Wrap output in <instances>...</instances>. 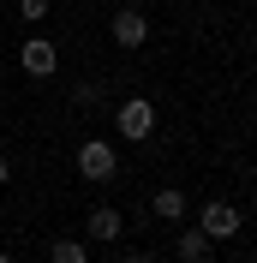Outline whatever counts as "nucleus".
Wrapping results in <instances>:
<instances>
[{
  "instance_id": "obj_1",
  "label": "nucleus",
  "mask_w": 257,
  "mask_h": 263,
  "mask_svg": "<svg viewBox=\"0 0 257 263\" xmlns=\"http://www.w3.org/2000/svg\"><path fill=\"white\" fill-rule=\"evenodd\" d=\"M114 132H120L126 144H144L150 132H156V108H150L144 96H126L120 108H114Z\"/></svg>"
},
{
  "instance_id": "obj_2",
  "label": "nucleus",
  "mask_w": 257,
  "mask_h": 263,
  "mask_svg": "<svg viewBox=\"0 0 257 263\" xmlns=\"http://www.w3.org/2000/svg\"><path fill=\"white\" fill-rule=\"evenodd\" d=\"M240 203H222V197H215V203H204V215H197V233H204L209 246H222V239H233V233H240Z\"/></svg>"
},
{
  "instance_id": "obj_3",
  "label": "nucleus",
  "mask_w": 257,
  "mask_h": 263,
  "mask_svg": "<svg viewBox=\"0 0 257 263\" xmlns=\"http://www.w3.org/2000/svg\"><path fill=\"white\" fill-rule=\"evenodd\" d=\"M78 174L84 180H114V174H120V156H114L108 138H84L78 144Z\"/></svg>"
},
{
  "instance_id": "obj_4",
  "label": "nucleus",
  "mask_w": 257,
  "mask_h": 263,
  "mask_svg": "<svg viewBox=\"0 0 257 263\" xmlns=\"http://www.w3.org/2000/svg\"><path fill=\"white\" fill-rule=\"evenodd\" d=\"M108 30H114L120 48H144V42H150V18L138 12V6H120V12L108 18Z\"/></svg>"
},
{
  "instance_id": "obj_5",
  "label": "nucleus",
  "mask_w": 257,
  "mask_h": 263,
  "mask_svg": "<svg viewBox=\"0 0 257 263\" xmlns=\"http://www.w3.org/2000/svg\"><path fill=\"white\" fill-rule=\"evenodd\" d=\"M18 66H24L30 78H54V72H60V48L42 42V36H30V42L18 48Z\"/></svg>"
},
{
  "instance_id": "obj_6",
  "label": "nucleus",
  "mask_w": 257,
  "mask_h": 263,
  "mask_svg": "<svg viewBox=\"0 0 257 263\" xmlns=\"http://www.w3.org/2000/svg\"><path fill=\"white\" fill-rule=\"evenodd\" d=\"M120 228H126V221H120V210H114V203H96V210H90V239H102V246H108V239H120Z\"/></svg>"
},
{
  "instance_id": "obj_7",
  "label": "nucleus",
  "mask_w": 257,
  "mask_h": 263,
  "mask_svg": "<svg viewBox=\"0 0 257 263\" xmlns=\"http://www.w3.org/2000/svg\"><path fill=\"white\" fill-rule=\"evenodd\" d=\"M209 251H215V246H209L204 233L186 228V233H179V246H174V257H179V263H209Z\"/></svg>"
},
{
  "instance_id": "obj_8",
  "label": "nucleus",
  "mask_w": 257,
  "mask_h": 263,
  "mask_svg": "<svg viewBox=\"0 0 257 263\" xmlns=\"http://www.w3.org/2000/svg\"><path fill=\"white\" fill-rule=\"evenodd\" d=\"M186 203H192V197L179 192V185H168V192H156V197H150V210H156L161 221H179V215H186Z\"/></svg>"
},
{
  "instance_id": "obj_9",
  "label": "nucleus",
  "mask_w": 257,
  "mask_h": 263,
  "mask_svg": "<svg viewBox=\"0 0 257 263\" xmlns=\"http://www.w3.org/2000/svg\"><path fill=\"white\" fill-rule=\"evenodd\" d=\"M48 257H54V263H90V251H84L78 239H54V246H48Z\"/></svg>"
},
{
  "instance_id": "obj_10",
  "label": "nucleus",
  "mask_w": 257,
  "mask_h": 263,
  "mask_svg": "<svg viewBox=\"0 0 257 263\" xmlns=\"http://www.w3.org/2000/svg\"><path fill=\"white\" fill-rule=\"evenodd\" d=\"M18 12H24V24H42L48 18V0H18Z\"/></svg>"
},
{
  "instance_id": "obj_11",
  "label": "nucleus",
  "mask_w": 257,
  "mask_h": 263,
  "mask_svg": "<svg viewBox=\"0 0 257 263\" xmlns=\"http://www.w3.org/2000/svg\"><path fill=\"white\" fill-rule=\"evenodd\" d=\"M102 102V84H78V108H96Z\"/></svg>"
},
{
  "instance_id": "obj_12",
  "label": "nucleus",
  "mask_w": 257,
  "mask_h": 263,
  "mask_svg": "<svg viewBox=\"0 0 257 263\" xmlns=\"http://www.w3.org/2000/svg\"><path fill=\"white\" fill-rule=\"evenodd\" d=\"M120 263H156V251H120Z\"/></svg>"
},
{
  "instance_id": "obj_13",
  "label": "nucleus",
  "mask_w": 257,
  "mask_h": 263,
  "mask_svg": "<svg viewBox=\"0 0 257 263\" xmlns=\"http://www.w3.org/2000/svg\"><path fill=\"white\" fill-rule=\"evenodd\" d=\"M0 185H6V149H0Z\"/></svg>"
},
{
  "instance_id": "obj_14",
  "label": "nucleus",
  "mask_w": 257,
  "mask_h": 263,
  "mask_svg": "<svg viewBox=\"0 0 257 263\" xmlns=\"http://www.w3.org/2000/svg\"><path fill=\"white\" fill-rule=\"evenodd\" d=\"M0 263H12V257H6V251H0Z\"/></svg>"
}]
</instances>
